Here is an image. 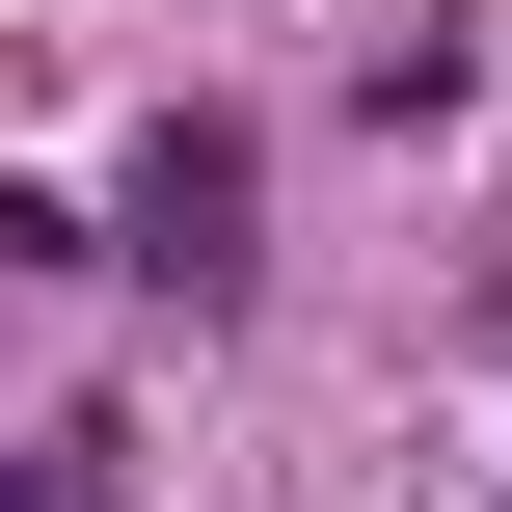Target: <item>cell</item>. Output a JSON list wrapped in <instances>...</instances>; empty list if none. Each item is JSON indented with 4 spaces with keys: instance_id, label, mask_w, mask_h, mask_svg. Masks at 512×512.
Segmentation results:
<instances>
[{
    "instance_id": "6da1fadb",
    "label": "cell",
    "mask_w": 512,
    "mask_h": 512,
    "mask_svg": "<svg viewBox=\"0 0 512 512\" xmlns=\"http://www.w3.org/2000/svg\"><path fill=\"white\" fill-rule=\"evenodd\" d=\"M135 270H243V135H162L135 162Z\"/></svg>"
}]
</instances>
